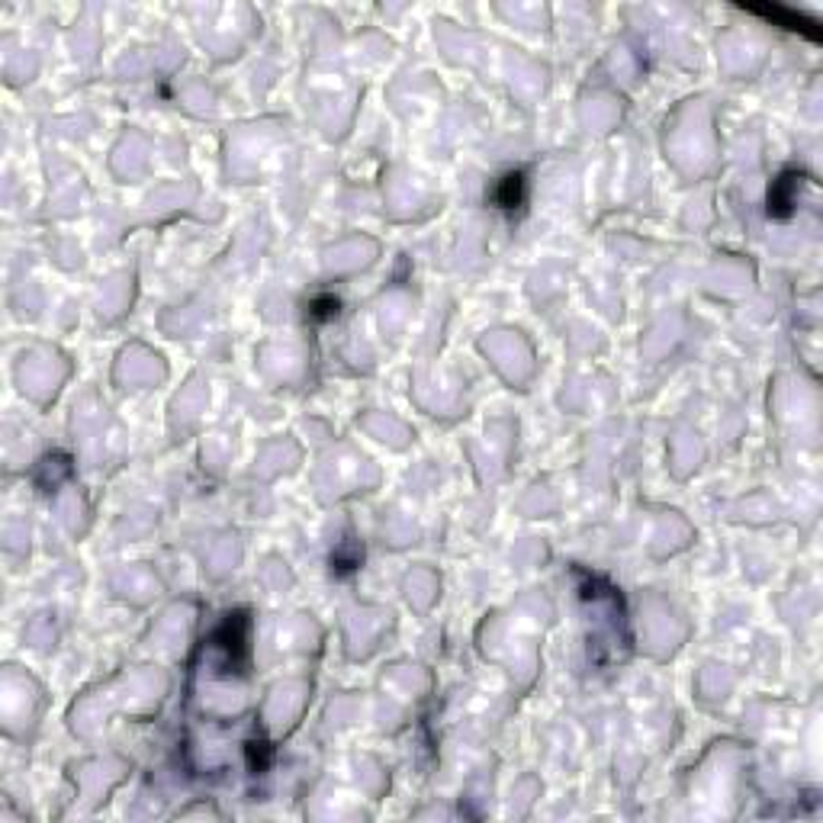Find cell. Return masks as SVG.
I'll return each mask as SVG.
<instances>
[{
  "mask_svg": "<svg viewBox=\"0 0 823 823\" xmlns=\"http://www.w3.org/2000/svg\"><path fill=\"white\" fill-rule=\"evenodd\" d=\"M521 187H525L521 174H508L505 181H502V190L495 196H499L502 206H515V203H521Z\"/></svg>",
  "mask_w": 823,
  "mask_h": 823,
  "instance_id": "1",
  "label": "cell"
}]
</instances>
